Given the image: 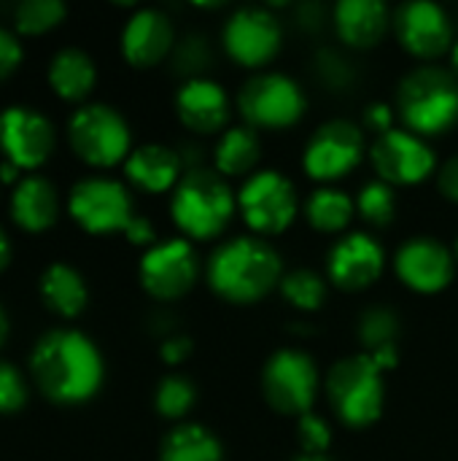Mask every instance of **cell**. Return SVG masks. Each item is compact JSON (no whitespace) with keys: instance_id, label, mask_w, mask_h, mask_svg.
Returning a JSON list of instances; mask_svg holds the SVG:
<instances>
[{"instance_id":"603a6c76","label":"cell","mask_w":458,"mask_h":461,"mask_svg":"<svg viewBox=\"0 0 458 461\" xmlns=\"http://www.w3.org/2000/svg\"><path fill=\"white\" fill-rule=\"evenodd\" d=\"M259 159H262V140L254 127L235 124L219 135V143L213 149V165L219 176L248 178L256 173Z\"/></svg>"},{"instance_id":"e0dca14e","label":"cell","mask_w":458,"mask_h":461,"mask_svg":"<svg viewBox=\"0 0 458 461\" xmlns=\"http://www.w3.org/2000/svg\"><path fill=\"white\" fill-rule=\"evenodd\" d=\"M383 270H386L383 246L364 232H348L337 238V243L329 249L327 257L329 284L346 292H362L373 286L383 276Z\"/></svg>"},{"instance_id":"e575fe53","label":"cell","mask_w":458,"mask_h":461,"mask_svg":"<svg viewBox=\"0 0 458 461\" xmlns=\"http://www.w3.org/2000/svg\"><path fill=\"white\" fill-rule=\"evenodd\" d=\"M27 402V386L19 370L8 362H0V413H16Z\"/></svg>"},{"instance_id":"d6986e66","label":"cell","mask_w":458,"mask_h":461,"mask_svg":"<svg viewBox=\"0 0 458 461\" xmlns=\"http://www.w3.org/2000/svg\"><path fill=\"white\" fill-rule=\"evenodd\" d=\"M175 46V30L167 14L159 8H140L121 30V54L135 68H151L162 62Z\"/></svg>"},{"instance_id":"8fae6325","label":"cell","mask_w":458,"mask_h":461,"mask_svg":"<svg viewBox=\"0 0 458 461\" xmlns=\"http://www.w3.org/2000/svg\"><path fill=\"white\" fill-rule=\"evenodd\" d=\"M283 30L278 16L265 5H243L227 22L221 32L224 51L243 68H265L281 51Z\"/></svg>"},{"instance_id":"74e56055","label":"cell","mask_w":458,"mask_h":461,"mask_svg":"<svg viewBox=\"0 0 458 461\" xmlns=\"http://www.w3.org/2000/svg\"><path fill=\"white\" fill-rule=\"evenodd\" d=\"M364 124H367L373 132H378V135L394 130V127H391V124H394V111H391V105H386V103H373V105H367V111H364Z\"/></svg>"},{"instance_id":"f6af8a7d","label":"cell","mask_w":458,"mask_h":461,"mask_svg":"<svg viewBox=\"0 0 458 461\" xmlns=\"http://www.w3.org/2000/svg\"><path fill=\"white\" fill-rule=\"evenodd\" d=\"M451 65H454V73H458V38L454 41V49H451Z\"/></svg>"},{"instance_id":"bcb514c9","label":"cell","mask_w":458,"mask_h":461,"mask_svg":"<svg viewBox=\"0 0 458 461\" xmlns=\"http://www.w3.org/2000/svg\"><path fill=\"white\" fill-rule=\"evenodd\" d=\"M454 257H456V262H458V238H456V243H454Z\"/></svg>"},{"instance_id":"4316f807","label":"cell","mask_w":458,"mask_h":461,"mask_svg":"<svg viewBox=\"0 0 458 461\" xmlns=\"http://www.w3.org/2000/svg\"><path fill=\"white\" fill-rule=\"evenodd\" d=\"M159 461H224V448L208 427L178 424L162 440Z\"/></svg>"},{"instance_id":"9a60e30c","label":"cell","mask_w":458,"mask_h":461,"mask_svg":"<svg viewBox=\"0 0 458 461\" xmlns=\"http://www.w3.org/2000/svg\"><path fill=\"white\" fill-rule=\"evenodd\" d=\"M394 32L402 49L418 59H437L454 49V24L443 5L408 0L394 11Z\"/></svg>"},{"instance_id":"277c9868","label":"cell","mask_w":458,"mask_h":461,"mask_svg":"<svg viewBox=\"0 0 458 461\" xmlns=\"http://www.w3.org/2000/svg\"><path fill=\"white\" fill-rule=\"evenodd\" d=\"M397 113L418 138L448 132L458 124V78L437 65L410 70L397 92Z\"/></svg>"},{"instance_id":"ac0fdd59","label":"cell","mask_w":458,"mask_h":461,"mask_svg":"<svg viewBox=\"0 0 458 461\" xmlns=\"http://www.w3.org/2000/svg\"><path fill=\"white\" fill-rule=\"evenodd\" d=\"M0 149L13 167H38L54 149V127L32 108L11 105L0 111Z\"/></svg>"},{"instance_id":"cb8c5ba5","label":"cell","mask_w":458,"mask_h":461,"mask_svg":"<svg viewBox=\"0 0 458 461\" xmlns=\"http://www.w3.org/2000/svg\"><path fill=\"white\" fill-rule=\"evenodd\" d=\"M11 213H13V221L22 230H30V232L49 230L57 221V213H59L54 186L40 176L24 178L16 186L13 197H11Z\"/></svg>"},{"instance_id":"7c38bea8","label":"cell","mask_w":458,"mask_h":461,"mask_svg":"<svg viewBox=\"0 0 458 461\" xmlns=\"http://www.w3.org/2000/svg\"><path fill=\"white\" fill-rule=\"evenodd\" d=\"M370 159L378 178L391 186H416L427 181L437 165L427 138H418L410 130H389L378 135Z\"/></svg>"},{"instance_id":"30bf717a","label":"cell","mask_w":458,"mask_h":461,"mask_svg":"<svg viewBox=\"0 0 458 461\" xmlns=\"http://www.w3.org/2000/svg\"><path fill=\"white\" fill-rule=\"evenodd\" d=\"M364 146V127L348 119H329L310 135L302 154V167L313 181L329 186L359 167Z\"/></svg>"},{"instance_id":"60d3db41","label":"cell","mask_w":458,"mask_h":461,"mask_svg":"<svg viewBox=\"0 0 458 461\" xmlns=\"http://www.w3.org/2000/svg\"><path fill=\"white\" fill-rule=\"evenodd\" d=\"M370 357H373V362H375L383 373H386V370H394V367H397V362H400V351H397V346L378 348V351H373Z\"/></svg>"},{"instance_id":"7a4b0ae2","label":"cell","mask_w":458,"mask_h":461,"mask_svg":"<svg viewBox=\"0 0 458 461\" xmlns=\"http://www.w3.org/2000/svg\"><path fill=\"white\" fill-rule=\"evenodd\" d=\"M283 276L281 254L273 249V243L256 235H240L219 243L205 267L213 294L232 305L259 303L281 286Z\"/></svg>"},{"instance_id":"ffe728a7","label":"cell","mask_w":458,"mask_h":461,"mask_svg":"<svg viewBox=\"0 0 458 461\" xmlns=\"http://www.w3.org/2000/svg\"><path fill=\"white\" fill-rule=\"evenodd\" d=\"M175 113L192 132L213 135V132L227 130L232 105H229V97H227L221 84L202 78V76H194L178 89Z\"/></svg>"},{"instance_id":"b9f144b4","label":"cell","mask_w":458,"mask_h":461,"mask_svg":"<svg viewBox=\"0 0 458 461\" xmlns=\"http://www.w3.org/2000/svg\"><path fill=\"white\" fill-rule=\"evenodd\" d=\"M8 259H11V243H8L5 232L0 230V270L8 265Z\"/></svg>"},{"instance_id":"44dd1931","label":"cell","mask_w":458,"mask_h":461,"mask_svg":"<svg viewBox=\"0 0 458 461\" xmlns=\"http://www.w3.org/2000/svg\"><path fill=\"white\" fill-rule=\"evenodd\" d=\"M124 173L138 189L159 194L178 186V181L184 178V162L175 149L146 143L130 151V157L124 159Z\"/></svg>"},{"instance_id":"4dcf8cb0","label":"cell","mask_w":458,"mask_h":461,"mask_svg":"<svg viewBox=\"0 0 458 461\" xmlns=\"http://www.w3.org/2000/svg\"><path fill=\"white\" fill-rule=\"evenodd\" d=\"M197 402V389L189 378L184 375H167L159 381L157 394H154V408L162 419L178 421L189 416V411Z\"/></svg>"},{"instance_id":"7402d4cb","label":"cell","mask_w":458,"mask_h":461,"mask_svg":"<svg viewBox=\"0 0 458 461\" xmlns=\"http://www.w3.org/2000/svg\"><path fill=\"white\" fill-rule=\"evenodd\" d=\"M391 14L381 0H340L335 5V30L351 49H373L389 32Z\"/></svg>"},{"instance_id":"9c48e42d","label":"cell","mask_w":458,"mask_h":461,"mask_svg":"<svg viewBox=\"0 0 458 461\" xmlns=\"http://www.w3.org/2000/svg\"><path fill=\"white\" fill-rule=\"evenodd\" d=\"M67 138L73 151L94 165V167H111L130 157V127L119 111L103 103H92L78 108L70 116Z\"/></svg>"},{"instance_id":"5b68a950","label":"cell","mask_w":458,"mask_h":461,"mask_svg":"<svg viewBox=\"0 0 458 461\" xmlns=\"http://www.w3.org/2000/svg\"><path fill=\"white\" fill-rule=\"evenodd\" d=\"M327 400L346 427H373L386 405L383 370L364 351L335 362L327 375Z\"/></svg>"},{"instance_id":"52a82bcc","label":"cell","mask_w":458,"mask_h":461,"mask_svg":"<svg viewBox=\"0 0 458 461\" xmlns=\"http://www.w3.org/2000/svg\"><path fill=\"white\" fill-rule=\"evenodd\" d=\"M305 103L308 100L300 84L278 70H262L251 76L238 95L240 116L254 130L294 127L305 113Z\"/></svg>"},{"instance_id":"2e32d148","label":"cell","mask_w":458,"mask_h":461,"mask_svg":"<svg viewBox=\"0 0 458 461\" xmlns=\"http://www.w3.org/2000/svg\"><path fill=\"white\" fill-rule=\"evenodd\" d=\"M394 270L408 289L418 294H437L454 281L456 257L440 240L421 235L400 246L394 257Z\"/></svg>"},{"instance_id":"8992f818","label":"cell","mask_w":458,"mask_h":461,"mask_svg":"<svg viewBox=\"0 0 458 461\" xmlns=\"http://www.w3.org/2000/svg\"><path fill=\"white\" fill-rule=\"evenodd\" d=\"M319 386V367L300 348H278L262 367V397L281 416L313 413Z\"/></svg>"},{"instance_id":"83f0119b","label":"cell","mask_w":458,"mask_h":461,"mask_svg":"<svg viewBox=\"0 0 458 461\" xmlns=\"http://www.w3.org/2000/svg\"><path fill=\"white\" fill-rule=\"evenodd\" d=\"M354 213H356V200H351L343 189H335V186L316 189L305 203L308 224L324 235H337L348 230Z\"/></svg>"},{"instance_id":"d590c367","label":"cell","mask_w":458,"mask_h":461,"mask_svg":"<svg viewBox=\"0 0 458 461\" xmlns=\"http://www.w3.org/2000/svg\"><path fill=\"white\" fill-rule=\"evenodd\" d=\"M19 62H22V46H19V41L8 30L0 27V81L8 78L19 68Z\"/></svg>"},{"instance_id":"ab89813d","label":"cell","mask_w":458,"mask_h":461,"mask_svg":"<svg viewBox=\"0 0 458 461\" xmlns=\"http://www.w3.org/2000/svg\"><path fill=\"white\" fill-rule=\"evenodd\" d=\"M437 184H440V192H443L451 203H458V157H451V159L443 165Z\"/></svg>"},{"instance_id":"4fadbf2b","label":"cell","mask_w":458,"mask_h":461,"mask_svg":"<svg viewBox=\"0 0 458 461\" xmlns=\"http://www.w3.org/2000/svg\"><path fill=\"white\" fill-rule=\"evenodd\" d=\"M70 216L94 235L124 232L135 219L130 192L113 178H84L70 189Z\"/></svg>"},{"instance_id":"8d00e7d4","label":"cell","mask_w":458,"mask_h":461,"mask_svg":"<svg viewBox=\"0 0 458 461\" xmlns=\"http://www.w3.org/2000/svg\"><path fill=\"white\" fill-rule=\"evenodd\" d=\"M192 340L186 338V335H170L165 343H162V348H159V357L167 362V365H181V362H186L189 357H192Z\"/></svg>"},{"instance_id":"836d02e7","label":"cell","mask_w":458,"mask_h":461,"mask_svg":"<svg viewBox=\"0 0 458 461\" xmlns=\"http://www.w3.org/2000/svg\"><path fill=\"white\" fill-rule=\"evenodd\" d=\"M297 443L302 454H327L332 446V427L319 413H305L297 419Z\"/></svg>"},{"instance_id":"ee69618b","label":"cell","mask_w":458,"mask_h":461,"mask_svg":"<svg viewBox=\"0 0 458 461\" xmlns=\"http://www.w3.org/2000/svg\"><path fill=\"white\" fill-rule=\"evenodd\" d=\"M5 335H8V319H5V313L0 311V346L5 343Z\"/></svg>"},{"instance_id":"ba28073f","label":"cell","mask_w":458,"mask_h":461,"mask_svg":"<svg viewBox=\"0 0 458 461\" xmlns=\"http://www.w3.org/2000/svg\"><path fill=\"white\" fill-rule=\"evenodd\" d=\"M238 211L256 238H270L294 224L300 213V197L294 184L278 170H256L238 192Z\"/></svg>"},{"instance_id":"7bdbcfd3","label":"cell","mask_w":458,"mask_h":461,"mask_svg":"<svg viewBox=\"0 0 458 461\" xmlns=\"http://www.w3.org/2000/svg\"><path fill=\"white\" fill-rule=\"evenodd\" d=\"M294 461H335L329 454H300Z\"/></svg>"},{"instance_id":"3957f363","label":"cell","mask_w":458,"mask_h":461,"mask_svg":"<svg viewBox=\"0 0 458 461\" xmlns=\"http://www.w3.org/2000/svg\"><path fill=\"white\" fill-rule=\"evenodd\" d=\"M238 211V194L224 176L208 167H189L170 197L175 227L192 240L219 238Z\"/></svg>"},{"instance_id":"d4e9b609","label":"cell","mask_w":458,"mask_h":461,"mask_svg":"<svg viewBox=\"0 0 458 461\" xmlns=\"http://www.w3.org/2000/svg\"><path fill=\"white\" fill-rule=\"evenodd\" d=\"M94 62L81 49H62L51 57L49 65V84L65 100H81L94 86Z\"/></svg>"},{"instance_id":"d6a6232c","label":"cell","mask_w":458,"mask_h":461,"mask_svg":"<svg viewBox=\"0 0 458 461\" xmlns=\"http://www.w3.org/2000/svg\"><path fill=\"white\" fill-rule=\"evenodd\" d=\"M16 30L24 35H40L65 19V3L59 0H24L16 5Z\"/></svg>"},{"instance_id":"6da1fadb","label":"cell","mask_w":458,"mask_h":461,"mask_svg":"<svg viewBox=\"0 0 458 461\" xmlns=\"http://www.w3.org/2000/svg\"><path fill=\"white\" fill-rule=\"evenodd\" d=\"M30 367L43 397L59 405L92 400L103 384V357L97 346L76 330L46 332L32 354Z\"/></svg>"},{"instance_id":"5bb4252c","label":"cell","mask_w":458,"mask_h":461,"mask_svg":"<svg viewBox=\"0 0 458 461\" xmlns=\"http://www.w3.org/2000/svg\"><path fill=\"white\" fill-rule=\"evenodd\" d=\"M200 262L186 238L154 243L140 259V284L154 300H178L197 284Z\"/></svg>"},{"instance_id":"1f68e13d","label":"cell","mask_w":458,"mask_h":461,"mask_svg":"<svg viewBox=\"0 0 458 461\" xmlns=\"http://www.w3.org/2000/svg\"><path fill=\"white\" fill-rule=\"evenodd\" d=\"M400 338V319L391 308H370L359 319V343L364 354H373L386 346H397Z\"/></svg>"},{"instance_id":"f1b7e54d","label":"cell","mask_w":458,"mask_h":461,"mask_svg":"<svg viewBox=\"0 0 458 461\" xmlns=\"http://www.w3.org/2000/svg\"><path fill=\"white\" fill-rule=\"evenodd\" d=\"M278 289H281L283 300H286L292 308L305 311V313L319 311V308L327 303V294H329L327 278L319 276L316 270H308V267H300V270L286 273Z\"/></svg>"},{"instance_id":"f35d334b","label":"cell","mask_w":458,"mask_h":461,"mask_svg":"<svg viewBox=\"0 0 458 461\" xmlns=\"http://www.w3.org/2000/svg\"><path fill=\"white\" fill-rule=\"evenodd\" d=\"M124 235H127L130 243H135V246H154V240H157V230H154V224H151L146 216H135V219L127 224Z\"/></svg>"},{"instance_id":"f546056e","label":"cell","mask_w":458,"mask_h":461,"mask_svg":"<svg viewBox=\"0 0 458 461\" xmlns=\"http://www.w3.org/2000/svg\"><path fill=\"white\" fill-rule=\"evenodd\" d=\"M356 213L370 224V227H389L394 221V213H397V194H394V186L375 178L370 184H364L359 189V197H356Z\"/></svg>"},{"instance_id":"484cf974","label":"cell","mask_w":458,"mask_h":461,"mask_svg":"<svg viewBox=\"0 0 458 461\" xmlns=\"http://www.w3.org/2000/svg\"><path fill=\"white\" fill-rule=\"evenodd\" d=\"M40 297L54 313L73 319L86 308L89 292L78 270L70 265H51L40 278Z\"/></svg>"}]
</instances>
